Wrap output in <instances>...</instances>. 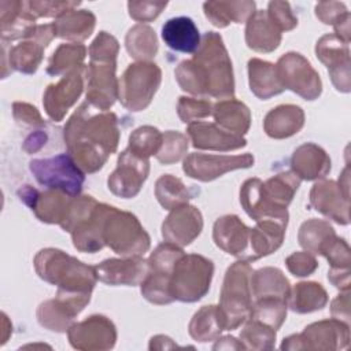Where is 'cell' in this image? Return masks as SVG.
Returning <instances> with one entry per match:
<instances>
[{"label":"cell","mask_w":351,"mask_h":351,"mask_svg":"<svg viewBox=\"0 0 351 351\" xmlns=\"http://www.w3.org/2000/svg\"><path fill=\"white\" fill-rule=\"evenodd\" d=\"M289 215L267 217L255 221L256 225L250 229V245L245 262L256 261L277 251L285 237Z\"/></svg>","instance_id":"23"},{"label":"cell","mask_w":351,"mask_h":351,"mask_svg":"<svg viewBox=\"0 0 351 351\" xmlns=\"http://www.w3.org/2000/svg\"><path fill=\"white\" fill-rule=\"evenodd\" d=\"M167 1H129L128 10L132 19L137 22H151L166 8Z\"/></svg>","instance_id":"55"},{"label":"cell","mask_w":351,"mask_h":351,"mask_svg":"<svg viewBox=\"0 0 351 351\" xmlns=\"http://www.w3.org/2000/svg\"><path fill=\"white\" fill-rule=\"evenodd\" d=\"M335 33L341 41L346 44H350V12L346 14L343 18H340L335 25Z\"/></svg>","instance_id":"62"},{"label":"cell","mask_w":351,"mask_h":351,"mask_svg":"<svg viewBox=\"0 0 351 351\" xmlns=\"http://www.w3.org/2000/svg\"><path fill=\"white\" fill-rule=\"evenodd\" d=\"M155 196L165 210H173L192 199V193L185 184L171 174H163L156 180Z\"/></svg>","instance_id":"43"},{"label":"cell","mask_w":351,"mask_h":351,"mask_svg":"<svg viewBox=\"0 0 351 351\" xmlns=\"http://www.w3.org/2000/svg\"><path fill=\"white\" fill-rule=\"evenodd\" d=\"M89 302L90 295L58 291L55 299L45 300L38 306V324L52 332H67L74 324V318Z\"/></svg>","instance_id":"14"},{"label":"cell","mask_w":351,"mask_h":351,"mask_svg":"<svg viewBox=\"0 0 351 351\" xmlns=\"http://www.w3.org/2000/svg\"><path fill=\"white\" fill-rule=\"evenodd\" d=\"M322 256H325L329 261L330 267H350L351 263L350 247L344 239H340L337 236L325 248Z\"/></svg>","instance_id":"57"},{"label":"cell","mask_w":351,"mask_h":351,"mask_svg":"<svg viewBox=\"0 0 351 351\" xmlns=\"http://www.w3.org/2000/svg\"><path fill=\"white\" fill-rule=\"evenodd\" d=\"M34 269L38 277L58 291L92 295L97 281L96 267L85 265L77 258L58 248H44L34 256Z\"/></svg>","instance_id":"3"},{"label":"cell","mask_w":351,"mask_h":351,"mask_svg":"<svg viewBox=\"0 0 351 351\" xmlns=\"http://www.w3.org/2000/svg\"><path fill=\"white\" fill-rule=\"evenodd\" d=\"M12 115L18 125L27 126V128H45V122L38 112V110L29 104L22 101H15L12 104Z\"/></svg>","instance_id":"56"},{"label":"cell","mask_w":351,"mask_h":351,"mask_svg":"<svg viewBox=\"0 0 351 351\" xmlns=\"http://www.w3.org/2000/svg\"><path fill=\"white\" fill-rule=\"evenodd\" d=\"M125 47L129 55L138 62H148L158 52V38L155 30L144 23L130 27L125 37Z\"/></svg>","instance_id":"41"},{"label":"cell","mask_w":351,"mask_h":351,"mask_svg":"<svg viewBox=\"0 0 351 351\" xmlns=\"http://www.w3.org/2000/svg\"><path fill=\"white\" fill-rule=\"evenodd\" d=\"M310 206L340 225L350 223V195L336 181L315 182L310 191Z\"/></svg>","instance_id":"24"},{"label":"cell","mask_w":351,"mask_h":351,"mask_svg":"<svg viewBox=\"0 0 351 351\" xmlns=\"http://www.w3.org/2000/svg\"><path fill=\"white\" fill-rule=\"evenodd\" d=\"M86 56V47L80 43H67L60 44L49 58L47 73L49 75L67 74L78 66H82Z\"/></svg>","instance_id":"42"},{"label":"cell","mask_w":351,"mask_h":351,"mask_svg":"<svg viewBox=\"0 0 351 351\" xmlns=\"http://www.w3.org/2000/svg\"><path fill=\"white\" fill-rule=\"evenodd\" d=\"M165 44L177 52L195 53L200 45V33L189 16H174L162 26Z\"/></svg>","instance_id":"31"},{"label":"cell","mask_w":351,"mask_h":351,"mask_svg":"<svg viewBox=\"0 0 351 351\" xmlns=\"http://www.w3.org/2000/svg\"><path fill=\"white\" fill-rule=\"evenodd\" d=\"M56 37L53 23L36 25L22 38V41L10 48L8 63L11 71L34 74L43 60L44 49Z\"/></svg>","instance_id":"13"},{"label":"cell","mask_w":351,"mask_h":351,"mask_svg":"<svg viewBox=\"0 0 351 351\" xmlns=\"http://www.w3.org/2000/svg\"><path fill=\"white\" fill-rule=\"evenodd\" d=\"M95 267L97 280L112 287L140 285L149 271L148 259L141 256L110 258L100 262Z\"/></svg>","instance_id":"22"},{"label":"cell","mask_w":351,"mask_h":351,"mask_svg":"<svg viewBox=\"0 0 351 351\" xmlns=\"http://www.w3.org/2000/svg\"><path fill=\"white\" fill-rule=\"evenodd\" d=\"M188 143H189V138L186 137V134L181 132L167 130L163 133L162 145L155 156L163 165L176 163L181 160L184 155H186V151L189 147Z\"/></svg>","instance_id":"48"},{"label":"cell","mask_w":351,"mask_h":351,"mask_svg":"<svg viewBox=\"0 0 351 351\" xmlns=\"http://www.w3.org/2000/svg\"><path fill=\"white\" fill-rule=\"evenodd\" d=\"M18 196L41 222L58 225L66 218L73 197H75L58 189L47 188V191L41 192L32 185H23L18 191Z\"/></svg>","instance_id":"20"},{"label":"cell","mask_w":351,"mask_h":351,"mask_svg":"<svg viewBox=\"0 0 351 351\" xmlns=\"http://www.w3.org/2000/svg\"><path fill=\"white\" fill-rule=\"evenodd\" d=\"M336 237L335 229L328 221L311 218L302 223L298 240L302 248L307 252L322 255L329 243Z\"/></svg>","instance_id":"40"},{"label":"cell","mask_w":351,"mask_h":351,"mask_svg":"<svg viewBox=\"0 0 351 351\" xmlns=\"http://www.w3.org/2000/svg\"><path fill=\"white\" fill-rule=\"evenodd\" d=\"M243 348H245L243 343L233 336H225L218 339V341L213 347V350H243Z\"/></svg>","instance_id":"63"},{"label":"cell","mask_w":351,"mask_h":351,"mask_svg":"<svg viewBox=\"0 0 351 351\" xmlns=\"http://www.w3.org/2000/svg\"><path fill=\"white\" fill-rule=\"evenodd\" d=\"M162 82V70L152 62H136L126 67L119 80L121 104L129 111L145 110Z\"/></svg>","instance_id":"8"},{"label":"cell","mask_w":351,"mask_h":351,"mask_svg":"<svg viewBox=\"0 0 351 351\" xmlns=\"http://www.w3.org/2000/svg\"><path fill=\"white\" fill-rule=\"evenodd\" d=\"M29 170L40 185L48 189L62 191L70 196H78L85 182L84 170L70 154L33 159L29 162Z\"/></svg>","instance_id":"9"},{"label":"cell","mask_w":351,"mask_h":351,"mask_svg":"<svg viewBox=\"0 0 351 351\" xmlns=\"http://www.w3.org/2000/svg\"><path fill=\"white\" fill-rule=\"evenodd\" d=\"M330 314L332 318L343 321L348 324L350 321V292L344 291L343 293L337 295L330 304Z\"/></svg>","instance_id":"59"},{"label":"cell","mask_w":351,"mask_h":351,"mask_svg":"<svg viewBox=\"0 0 351 351\" xmlns=\"http://www.w3.org/2000/svg\"><path fill=\"white\" fill-rule=\"evenodd\" d=\"M252 154L241 155H211L202 152H192L184 159V173L197 181L208 182L229 171L237 169H248L254 166Z\"/></svg>","instance_id":"12"},{"label":"cell","mask_w":351,"mask_h":351,"mask_svg":"<svg viewBox=\"0 0 351 351\" xmlns=\"http://www.w3.org/2000/svg\"><path fill=\"white\" fill-rule=\"evenodd\" d=\"M287 269L295 277H307L313 274L318 267V261L315 259L314 254L307 251H299L291 254L285 259Z\"/></svg>","instance_id":"54"},{"label":"cell","mask_w":351,"mask_h":351,"mask_svg":"<svg viewBox=\"0 0 351 351\" xmlns=\"http://www.w3.org/2000/svg\"><path fill=\"white\" fill-rule=\"evenodd\" d=\"M204 15L211 25L226 27L230 23H243L255 12V1H206Z\"/></svg>","instance_id":"35"},{"label":"cell","mask_w":351,"mask_h":351,"mask_svg":"<svg viewBox=\"0 0 351 351\" xmlns=\"http://www.w3.org/2000/svg\"><path fill=\"white\" fill-rule=\"evenodd\" d=\"M188 330L191 337L196 341L206 343L210 340H217L221 332L226 330L219 307L214 304L203 306L193 314L188 325Z\"/></svg>","instance_id":"38"},{"label":"cell","mask_w":351,"mask_h":351,"mask_svg":"<svg viewBox=\"0 0 351 351\" xmlns=\"http://www.w3.org/2000/svg\"><path fill=\"white\" fill-rule=\"evenodd\" d=\"M304 125V112L299 106L281 104L271 108L265 119L263 129L271 138L281 140L296 134Z\"/></svg>","instance_id":"32"},{"label":"cell","mask_w":351,"mask_h":351,"mask_svg":"<svg viewBox=\"0 0 351 351\" xmlns=\"http://www.w3.org/2000/svg\"><path fill=\"white\" fill-rule=\"evenodd\" d=\"M203 229V217L197 207L188 203L170 210L162 223V237L165 241L178 247L189 245Z\"/></svg>","instance_id":"21"},{"label":"cell","mask_w":351,"mask_h":351,"mask_svg":"<svg viewBox=\"0 0 351 351\" xmlns=\"http://www.w3.org/2000/svg\"><path fill=\"white\" fill-rule=\"evenodd\" d=\"M315 55L329 71L332 84L339 92L348 93L351 89L350 48L336 34H325L315 44Z\"/></svg>","instance_id":"19"},{"label":"cell","mask_w":351,"mask_h":351,"mask_svg":"<svg viewBox=\"0 0 351 351\" xmlns=\"http://www.w3.org/2000/svg\"><path fill=\"white\" fill-rule=\"evenodd\" d=\"M328 280L340 291H350V267H330Z\"/></svg>","instance_id":"60"},{"label":"cell","mask_w":351,"mask_h":351,"mask_svg":"<svg viewBox=\"0 0 351 351\" xmlns=\"http://www.w3.org/2000/svg\"><path fill=\"white\" fill-rule=\"evenodd\" d=\"M81 3L80 1H27V7L33 16L37 18H59L62 14L75 10Z\"/></svg>","instance_id":"52"},{"label":"cell","mask_w":351,"mask_h":351,"mask_svg":"<svg viewBox=\"0 0 351 351\" xmlns=\"http://www.w3.org/2000/svg\"><path fill=\"white\" fill-rule=\"evenodd\" d=\"M149 174V160L129 148L118 156L117 169L110 174L107 186L115 196L130 199L134 197Z\"/></svg>","instance_id":"16"},{"label":"cell","mask_w":351,"mask_h":351,"mask_svg":"<svg viewBox=\"0 0 351 351\" xmlns=\"http://www.w3.org/2000/svg\"><path fill=\"white\" fill-rule=\"evenodd\" d=\"M346 14H348L347 7L340 1H321L315 4V16L325 25L333 26Z\"/></svg>","instance_id":"58"},{"label":"cell","mask_w":351,"mask_h":351,"mask_svg":"<svg viewBox=\"0 0 351 351\" xmlns=\"http://www.w3.org/2000/svg\"><path fill=\"white\" fill-rule=\"evenodd\" d=\"M188 138L197 149L210 151H234L247 145V140L221 129L217 123L196 121L186 128Z\"/></svg>","instance_id":"26"},{"label":"cell","mask_w":351,"mask_h":351,"mask_svg":"<svg viewBox=\"0 0 351 351\" xmlns=\"http://www.w3.org/2000/svg\"><path fill=\"white\" fill-rule=\"evenodd\" d=\"M288 299L280 296H265L254 300L250 318L261 321L273 329H280L287 318Z\"/></svg>","instance_id":"44"},{"label":"cell","mask_w":351,"mask_h":351,"mask_svg":"<svg viewBox=\"0 0 351 351\" xmlns=\"http://www.w3.org/2000/svg\"><path fill=\"white\" fill-rule=\"evenodd\" d=\"M266 11L280 32H288L298 26V18L287 1H270Z\"/></svg>","instance_id":"53"},{"label":"cell","mask_w":351,"mask_h":351,"mask_svg":"<svg viewBox=\"0 0 351 351\" xmlns=\"http://www.w3.org/2000/svg\"><path fill=\"white\" fill-rule=\"evenodd\" d=\"M117 62L90 60L85 69L86 101L99 111H107L119 95V81L115 75Z\"/></svg>","instance_id":"15"},{"label":"cell","mask_w":351,"mask_h":351,"mask_svg":"<svg viewBox=\"0 0 351 351\" xmlns=\"http://www.w3.org/2000/svg\"><path fill=\"white\" fill-rule=\"evenodd\" d=\"M140 288L141 295L152 304H169L174 302L170 292V276L148 271Z\"/></svg>","instance_id":"47"},{"label":"cell","mask_w":351,"mask_h":351,"mask_svg":"<svg viewBox=\"0 0 351 351\" xmlns=\"http://www.w3.org/2000/svg\"><path fill=\"white\" fill-rule=\"evenodd\" d=\"M214 263L199 254H184L171 271L170 292L174 300L193 303L210 289Z\"/></svg>","instance_id":"7"},{"label":"cell","mask_w":351,"mask_h":351,"mask_svg":"<svg viewBox=\"0 0 351 351\" xmlns=\"http://www.w3.org/2000/svg\"><path fill=\"white\" fill-rule=\"evenodd\" d=\"M103 241L121 256H141L151 245V237L137 217L112 206L104 217Z\"/></svg>","instance_id":"6"},{"label":"cell","mask_w":351,"mask_h":351,"mask_svg":"<svg viewBox=\"0 0 351 351\" xmlns=\"http://www.w3.org/2000/svg\"><path fill=\"white\" fill-rule=\"evenodd\" d=\"M192 60L196 63L203 78L206 97L225 100L234 96L232 60L218 33H204Z\"/></svg>","instance_id":"4"},{"label":"cell","mask_w":351,"mask_h":351,"mask_svg":"<svg viewBox=\"0 0 351 351\" xmlns=\"http://www.w3.org/2000/svg\"><path fill=\"white\" fill-rule=\"evenodd\" d=\"M250 229L237 215H223L214 223L213 240L223 252L245 261L250 245Z\"/></svg>","instance_id":"25"},{"label":"cell","mask_w":351,"mask_h":351,"mask_svg":"<svg viewBox=\"0 0 351 351\" xmlns=\"http://www.w3.org/2000/svg\"><path fill=\"white\" fill-rule=\"evenodd\" d=\"M45 141H47V133L41 129L36 130L34 133H32L23 143V149L27 152V154H34L37 151H40L44 145H45Z\"/></svg>","instance_id":"61"},{"label":"cell","mask_w":351,"mask_h":351,"mask_svg":"<svg viewBox=\"0 0 351 351\" xmlns=\"http://www.w3.org/2000/svg\"><path fill=\"white\" fill-rule=\"evenodd\" d=\"M177 347L178 346L165 335H156L151 337V341H149V350H163V348L167 350V348H177Z\"/></svg>","instance_id":"64"},{"label":"cell","mask_w":351,"mask_h":351,"mask_svg":"<svg viewBox=\"0 0 351 351\" xmlns=\"http://www.w3.org/2000/svg\"><path fill=\"white\" fill-rule=\"evenodd\" d=\"M328 303V293L324 287L315 281H303L289 291L288 307L299 314L321 310Z\"/></svg>","instance_id":"39"},{"label":"cell","mask_w":351,"mask_h":351,"mask_svg":"<svg viewBox=\"0 0 351 351\" xmlns=\"http://www.w3.org/2000/svg\"><path fill=\"white\" fill-rule=\"evenodd\" d=\"M177 114L184 123H192L213 115V104L204 99L181 96L177 103Z\"/></svg>","instance_id":"50"},{"label":"cell","mask_w":351,"mask_h":351,"mask_svg":"<svg viewBox=\"0 0 351 351\" xmlns=\"http://www.w3.org/2000/svg\"><path fill=\"white\" fill-rule=\"evenodd\" d=\"M250 284L254 300L265 296H280L288 299L291 291L288 278L277 267H262L252 271Z\"/></svg>","instance_id":"37"},{"label":"cell","mask_w":351,"mask_h":351,"mask_svg":"<svg viewBox=\"0 0 351 351\" xmlns=\"http://www.w3.org/2000/svg\"><path fill=\"white\" fill-rule=\"evenodd\" d=\"M184 254H185L184 250L176 244H171L167 241L159 244L148 258L149 271L160 273L171 277L174 265Z\"/></svg>","instance_id":"49"},{"label":"cell","mask_w":351,"mask_h":351,"mask_svg":"<svg viewBox=\"0 0 351 351\" xmlns=\"http://www.w3.org/2000/svg\"><path fill=\"white\" fill-rule=\"evenodd\" d=\"M121 132L114 112L99 111L88 101L69 118L63 129L67 154L85 173L100 170L117 151Z\"/></svg>","instance_id":"1"},{"label":"cell","mask_w":351,"mask_h":351,"mask_svg":"<svg viewBox=\"0 0 351 351\" xmlns=\"http://www.w3.org/2000/svg\"><path fill=\"white\" fill-rule=\"evenodd\" d=\"M348 343V324L330 318L310 324L302 333L285 337L281 350H341Z\"/></svg>","instance_id":"10"},{"label":"cell","mask_w":351,"mask_h":351,"mask_svg":"<svg viewBox=\"0 0 351 351\" xmlns=\"http://www.w3.org/2000/svg\"><path fill=\"white\" fill-rule=\"evenodd\" d=\"M0 22L3 43L25 38L36 26V18L30 12L27 1H0Z\"/></svg>","instance_id":"30"},{"label":"cell","mask_w":351,"mask_h":351,"mask_svg":"<svg viewBox=\"0 0 351 351\" xmlns=\"http://www.w3.org/2000/svg\"><path fill=\"white\" fill-rule=\"evenodd\" d=\"M213 117L221 129L241 137L248 132L251 125L250 108L234 97L219 100L214 104Z\"/></svg>","instance_id":"34"},{"label":"cell","mask_w":351,"mask_h":351,"mask_svg":"<svg viewBox=\"0 0 351 351\" xmlns=\"http://www.w3.org/2000/svg\"><path fill=\"white\" fill-rule=\"evenodd\" d=\"M245 44L256 52H273L281 43V32L271 22L267 11L258 10L245 22Z\"/></svg>","instance_id":"29"},{"label":"cell","mask_w":351,"mask_h":351,"mask_svg":"<svg viewBox=\"0 0 351 351\" xmlns=\"http://www.w3.org/2000/svg\"><path fill=\"white\" fill-rule=\"evenodd\" d=\"M67 336L75 350L103 351L115 346L117 329L110 318L96 314L73 324L67 330Z\"/></svg>","instance_id":"18"},{"label":"cell","mask_w":351,"mask_h":351,"mask_svg":"<svg viewBox=\"0 0 351 351\" xmlns=\"http://www.w3.org/2000/svg\"><path fill=\"white\" fill-rule=\"evenodd\" d=\"M252 271L250 262L240 259L232 263L225 273L218 307L226 330L239 328L251 317L254 299L250 278Z\"/></svg>","instance_id":"5"},{"label":"cell","mask_w":351,"mask_h":351,"mask_svg":"<svg viewBox=\"0 0 351 351\" xmlns=\"http://www.w3.org/2000/svg\"><path fill=\"white\" fill-rule=\"evenodd\" d=\"M276 70L284 89H289L304 100H315L322 92L319 74L314 70L310 62L298 52L282 55Z\"/></svg>","instance_id":"11"},{"label":"cell","mask_w":351,"mask_h":351,"mask_svg":"<svg viewBox=\"0 0 351 351\" xmlns=\"http://www.w3.org/2000/svg\"><path fill=\"white\" fill-rule=\"evenodd\" d=\"M240 332V341L248 350H271L276 343V329L269 325L248 318Z\"/></svg>","instance_id":"45"},{"label":"cell","mask_w":351,"mask_h":351,"mask_svg":"<svg viewBox=\"0 0 351 351\" xmlns=\"http://www.w3.org/2000/svg\"><path fill=\"white\" fill-rule=\"evenodd\" d=\"M108 204L97 203V206L81 219L70 232L73 245L81 251L93 254L104 247L103 241V222Z\"/></svg>","instance_id":"28"},{"label":"cell","mask_w":351,"mask_h":351,"mask_svg":"<svg viewBox=\"0 0 351 351\" xmlns=\"http://www.w3.org/2000/svg\"><path fill=\"white\" fill-rule=\"evenodd\" d=\"M162 138L163 133H160L156 128L149 125L140 126L129 136L128 148L134 154L148 159L149 156L158 154L162 145Z\"/></svg>","instance_id":"46"},{"label":"cell","mask_w":351,"mask_h":351,"mask_svg":"<svg viewBox=\"0 0 351 351\" xmlns=\"http://www.w3.org/2000/svg\"><path fill=\"white\" fill-rule=\"evenodd\" d=\"M55 26L56 37L69 41L86 40L96 25V16L89 10H70L52 22Z\"/></svg>","instance_id":"36"},{"label":"cell","mask_w":351,"mask_h":351,"mask_svg":"<svg viewBox=\"0 0 351 351\" xmlns=\"http://www.w3.org/2000/svg\"><path fill=\"white\" fill-rule=\"evenodd\" d=\"M248 80L251 92L261 100H267L285 90L280 82L276 64L258 58L248 60Z\"/></svg>","instance_id":"33"},{"label":"cell","mask_w":351,"mask_h":351,"mask_svg":"<svg viewBox=\"0 0 351 351\" xmlns=\"http://www.w3.org/2000/svg\"><path fill=\"white\" fill-rule=\"evenodd\" d=\"M300 181L293 171H281L266 181L248 178L240 188L241 207L254 221L288 215L287 207L299 189Z\"/></svg>","instance_id":"2"},{"label":"cell","mask_w":351,"mask_h":351,"mask_svg":"<svg viewBox=\"0 0 351 351\" xmlns=\"http://www.w3.org/2000/svg\"><path fill=\"white\" fill-rule=\"evenodd\" d=\"M291 169L300 180H319L330 171V158L319 145L304 143L293 151Z\"/></svg>","instance_id":"27"},{"label":"cell","mask_w":351,"mask_h":351,"mask_svg":"<svg viewBox=\"0 0 351 351\" xmlns=\"http://www.w3.org/2000/svg\"><path fill=\"white\" fill-rule=\"evenodd\" d=\"M89 59L99 62H117V56L119 52L118 40L107 33L100 32L96 38L92 41L89 49Z\"/></svg>","instance_id":"51"},{"label":"cell","mask_w":351,"mask_h":351,"mask_svg":"<svg viewBox=\"0 0 351 351\" xmlns=\"http://www.w3.org/2000/svg\"><path fill=\"white\" fill-rule=\"evenodd\" d=\"M85 64L75 67L64 74L56 84H51L45 89L43 104L47 115L52 121H62L66 112L80 99L85 86Z\"/></svg>","instance_id":"17"}]
</instances>
